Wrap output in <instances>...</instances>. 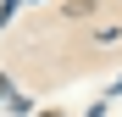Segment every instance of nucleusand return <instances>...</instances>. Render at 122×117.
<instances>
[{"mask_svg": "<svg viewBox=\"0 0 122 117\" xmlns=\"http://www.w3.org/2000/svg\"><path fill=\"white\" fill-rule=\"evenodd\" d=\"M94 6H100V0H67V11H72V17H89Z\"/></svg>", "mask_w": 122, "mask_h": 117, "instance_id": "obj_1", "label": "nucleus"}]
</instances>
